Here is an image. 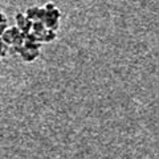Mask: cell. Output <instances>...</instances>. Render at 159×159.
<instances>
[{
  "label": "cell",
  "instance_id": "cell-1",
  "mask_svg": "<svg viewBox=\"0 0 159 159\" xmlns=\"http://www.w3.org/2000/svg\"><path fill=\"white\" fill-rule=\"evenodd\" d=\"M39 54H40V51H37V49H29L25 47H23V51L20 52V56H21V58L25 62L34 61V60L39 57Z\"/></svg>",
  "mask_w": 159,
  "mask_h": 159
},
{
  "label": "cell",
  "instance_id": "cell-2",
  "mask_svg": "<svg viewBox=\"0 0 159 159\" xmlns=\"http://www.w3.org/2000/svg\"><path fill=\"white\" fill-rule=\"evenodd\" d=\"M39 11H40V7H29L27 11H25V17L31 21H36L39 19Z\"/></svg>",
  "mask_w": 159,
  "mask_h": 159
},
{
  "label": "cell",
  "instance_id": "cell-3",
  "mask_svg": "<svg viewBox=\"0 0 159 159\" xmlns=\"http://www.w3.org/2000/svg\"><path fill=\"white\" fill-rule=\"evenodd\" d=\"M45 29H47L45 24H44L43 21H40V20H36V21L32 23V32L34 34H37V36H41Z\"/></svg>",
  "mask_w": 159,
  "mask_h": 159
},
{
  "label": "cell",
  "instance_id": "cell-4",
  "mask_svg": "<svg viewBox=\"0 0 159 159\" xmlns=\"http://www.w3.org/2000/svg\"><path fill=\"white\" fill-rule=\"evenodd\" d=\"M40 37H41V43H52L56 39V32L52 29H45Z\"/></svg>",
  "mask_w": 159,
  "mask_h": 159
},
{
  "label": "cell",
  "instance_id": "cell-5",
  "mask_svg": "<svg viewBox=\"0 0 159 159\" xmlns=\"http://www.w3.org/2000/svg\"><path fill=\"white\" fill-rule=\"evenodd\" d=\"M0 39H2V41L6 44V45H12V43H13V34L11 32V29L7 28L6 31H4V33L0 36Z\"/></svg>",
  "mask_w": 159,
  "mask_h": 159
},
{
  "label": "cell",
  "instance_id": "cell-6",
  "mask_svg": "<svg viewBox=\"0 0 159 159\" xmlns=\"http://www.w3.org/2000/svg\"><path fill=\"white\" fill-rule=\"evenodd\" d=\"M15 21H16V27H17L19 29H21L23 25H24V24H25V21H27L25 15L21 13V12H17L16 15H15Z\"/></svg>",
  "mask_w": 159,
  "mask_h": 159
},
{
  "label": "cell",
  "instance_id": "cell-7",
  "mask_svg": "<svg viewBox=\"0 0 159 159\" xmlns=\"http://www.w3.org/2000/svg\"><path fill=\"white\" fill-rule=\"evenodd\" d=\"M7 49H8V45H6V44L2 41V39H0V60L7 54Z\"/></svg>",
  "mask_w": 159,
  "mask_h": 159
},
{
  "label": "cell",
  "instance_id": "cell-8",
  "mask_svg": "<svg viewBox=\"0 0 159 159\" xmlns=\"http://www.w3.org/2000/svg\"><path fill=\"white\" fill-rule=\"evenodd\" d=\"M54 8H56V6H54L53 3H47V4H45V7H44V9H45L47 12H52Z\"/></svg>",
  "mask_w": 159,
  "mask_h": 159
},
{
  "label": "cell",
  "instance_id": "cell-9",
  "mask_svg": "<svg viewBox=\"0 0 159 159\" xmlns=\"http://www.w3.org/2000/svg\"><path fill=\"white\" fill-rule=\"evenodd\" d=\"M6 29H7V23H0V36L4 33Z\"/></svg>",
  "mask_w": 159,
  "mask_h": 159
},
{
  "label": "cell",
  "instance_id": "cell-10",
  "mask_svg": "<svg viewBox=\"0 0 159 159\" xmlns=\"http://www.w3.org/2000/svg\"><path fill=\"white\" fill-rule=\"evenodd\" d=\"M0 23H7V17L2 11H0Z\"/></svg>",
  "mask_w": 159,
  "mask_h": 159
}]
</instances>
